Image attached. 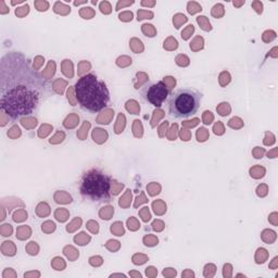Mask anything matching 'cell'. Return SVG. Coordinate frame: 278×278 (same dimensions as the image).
<instances>
[{
	"instance_id": "6da1fadb",
	"label": "cell",
	"mask_w": 278,
	"mask_h": 278,
	"mask_svg": "<svg viewBox=\"0 0 278 278\" xmlns=\"http://www.w3.org/2000/svg\"><path fill=\"white\" fill-rule=\"evenodd\" d=\"M75 91L79 104L90 112H98L104 109L110 100L109 90L105 84L98 81L94 74L81 77L75 86Z\"/></svg>"
},
{
	"instance_id": "7a4b0ae2",
	"label": "cell",
	"mask_w": 278,
	"mask_h": 278,
	"mask_svg": "<svg viewBox=\"0 0 278 278\" xmlns=\"http://www.w3.org/2000/svg\"><path fill=\"white\" fill-rule=\"evenodd\" d=\"M38 102V94L25 85H16L2 92L1 109L12 118L32 113Z\"/></svg>"
},
{
	"instance_id": "3957f363",
	"label": "cell",
	"mask_w": 278,
	"mask_h": 278,
	"mask_svg": "<svg viewBox=\"0 0 278 278\" xmlns=\"http://www.w3.org/2000/svg\"><path fill=\"white\" fill-rule=\"evenodd\" d=\"M111 179L102 171L92 169L83 175L79 184V190L83 197L91 201L103 202L110 200Z\"/></svg>"
},
{
	"instance_id": "277c9868",
	"label": "cell",
	"mask_w": 278,
	"mask_h": 278,
	"mask_svg": "<svg viewBox=\"0 0 278 278\" xmlns=\"http://www.w3.org/2000/svg\"><path fill=\"white\" fill-rule=\"evenodd\" d=\"M202 95L189 88L178 89L169 99V111L176 118H187L197 113Z\"/></svg>"
},
{
	"instance_id": "5b68a950",
	"label": "cell",
	"mask_w": 278,
	"mask_h": 278,
	"mask_svg": "<svg viewBox=\"0 0 278 278\" xmlns=\"http://www.w3.org/2000/svg\"><path fill=\"white\" fill-rule=\"evenodd\" d=\"M143 99L154 107H161L169 95V89L163 81L146 85L141 91Z\"/></svg>"
},
{
	"instance_id": "8992f818",
	"label": "cell",
	"mask_w": 278,
	"mask_h": 278,
	"mask_svg": "<svg viewBox=\"0 0 278 278\" xmlns=\"http://www.w3.org/2000/svg\"><path fill=\"white\" fill-rule=\"evenodd\" d=\"M107 137H108L107 132H104L103 129L96 128L94 131V133H92V138H94V140L97 141V142H99V143H101V142H103V141L107 140Z\"/></svg>"
},
{
	"instance_id": "52a82bcc",
	"label": "cell",
	"mask_w": 278,
	"mask_h": 278,
	"mask_svg": "<svg viewBox=\"0 0 278 278\" xmlns=\"http://www.w3.org/2000/svg\"><path fill=\"white\" fill-rule=\"evenodd\" d=\"M2 253L4 255H14L15 254V247L13 242L6 241L2 244Z\"/></svg>"
},
{
	"instance_id": "ba28073f",
	"label": "cell",
	"mask_w": 278,
	"mask_h": 278,
	"mask_svg": "<svg viewBox=\"0 0 278 278\" xmlns=\"http://www.w3.org/2000/svg\"><path fill=\"white\" fill-rule=\"evenodd\" d=\"M30 228H28V227L22 226V227H20V228L17 229L16 237L19 238V239H25V238L30 237Z\"/></svg>"
},
{
	"instance_id": "9c48e42d",
	"label": "cell",
	"mask_w": 278,
	"mask_h": 278,
	"mask_svg": "<svg viewBox=\"0 0 278 278\" xmlns=\"http://www.w3.org/2000/svg\"><path fill=\"white\" fill-rule=\"evenodd\" d=\"M197 21H198V23L201 25L202 30H212V26H211V24H210L209 20L206 19V16H198Z\"/></svg>"
},
{
	"instance_id": "30bf717a",
	"label": "cell",
	"mask_w": 278,
	"mask_h": 278,
	"mask_svg": "<svg viewBox=\"0 0 278 278\" xmlns=\"http://www.w3.org/2000/svg\"><path fill=\"white\" fill-rule=\"evenodd\" d=\"M212 15L215 17H220L224 15V6L220 3L215 4L212 9Z\"/></svg>"
},
{
	"instance_id": "8fae6325",
	"label": "cell",
	"mask_w": 278,
	"mask_h": 278,
	"mask_svg": "<svg viewBox=\"0 0 278 278\" xmlns=\"http://www.w3.org/2000/svg\"><path fill=\"white\" fill-rule=\"evenodd\" d=\"M131 47H132V49L136 52V53L141 52L143 50V46L141 45V41L138 40V39H136V38H134V39H132L131 40Z\"/></svg>"
},
{
	"instance_id": "7c38bea8",
	"label": "cell",
	"mask_w": 278,
	"mask_h": 278,
	"mask_svg": "<svg viewBox=\"0 0 278 278\" xmlns=\"http://www.w3.org/2000/svg\"><path fill=\"white\" fill-rule=\"evenodd\" d=\"M153 209H154V212H155V213L163 214L165 211H166V206H165L162 201H155V202H153Z\"/></svg>"
},
{
	"instance_id": "4fadbf2b",
	"label": "cell",
	"mask_w": 278,
	"mask_h": 278,
	"mask_svg": "<svg viewBox=\"0 0 278 278\" xmlns=\"http://www.w3.org/2000/svg\"><path fill=\"white\" fill-rule=\"evenodd\" d=\"M177 41H176L175 38H172V37H169V38H167V40L164 43V48L165 49L169 50H173V49H176L177 48Z\"/></svg>"
},
{
	"instance_id": "5bb4252c",
	"label": "cell",
	"mask_w": 278,
	"mask_h": 278,
	"mask_svg": "<svg viewBox=\"0 0 278 278\" xmlns=\"http://www.w3.org/2000/svg\"><path fill=\"white\" fill-rule=\"evenodd\" d=\"M111 231L114 233L116 236H122L124 234V229H123V225L121 223H115L114 225H112L111 227Z\"/></svg>"
},
{
	"instance_id": "9a60e30c",
	"label": "cell",
	"mask_w": 278,
	"mask_h": 278,
	"mask_svg": "<svg viewBox=\"0 0 278 278\" xmlns=\"http://www.w3.org/2000/svg\"><path fill=\"white\" fill-rule=\"evenodd\" d=\"M21 122H22V124H23L25 127H27V128H33V127H35L36 126V124H37L36 118H22Z\"/></svg>"
},
{
	"instance_id": "2e32d148",
	"label": "cell",
	"mask_w": 278,
	"mask_h": 278,
	"mask_svg": "<svg viewBox=\"0 0 278 278\" xmlns=\"http://www.w3.org/2000/svg\"><path fill=\"white\" fill-rule=\"evenodd\" d=\"M112 214H113V208H112V206H108V208H104L100 211L101 218H105V220L111 218Z\"/></svg>"
},
{
	"instance_id": "e0dca14e",
	"label": "cell",
	"mask_w": 278,
	"mask_h": 278,
	"mask_svg": "<svg viewBox=\"0 0 278 278\" xmlns=\"http://www.w3.org/2000/svg\"><path fill=\"white\" fill-rule=\"evenodd\" d=\"M142 32L145 33L147 36H150V37H153L154 35H155V30H154L153 26L150 25V24H145V25H142Z\"/></svg>"
},
{
	"instance_id": "ac0fdd59",
	"label": "cell",
	"mask_w": 278,
	"mask_h": 278,
	"mask_svg": "<svg viewBox=\"0 0 278 278\" xmlns=\"http://www.w3.org/2000/svg\"><path fill=\"white\" fill-rule=\"evenodd\" d=\"M67 216H69L67 211V210H64V209H59L58 211L56 212V217L58 218L60 222H64V220H67Z\"/></svg>"
},
{
	"instance_id": "d6986e66",
	"label": "cell",
	"mask_w": 278,
	"mask_h": 278,
	"mask_svg": "<svg viewBox=\"0 0 278 278\" xmlns=\"http://www.w3.org/2000/svg\"><path fill=\"white\" fill-rule=\"evenodd\" d=\"M118 122V124L116 125V127H115V133L120 134L121 132H123V129H124V126H125V116L123 115V114H120Z\"/></svg>"
},
{
	"instance_id": "ffe728a7",
	"label": "cell",
	"mask_w": 278,
	"mask_h": 278,
	"mask_svg": "<svg viewBox=\"0 0 278 278\" xmlns=\"http://www.w3.org/2000/svg\"><path fill=\"white\" fill-rule=\"evenodd\" d=\"M62 69H63V72H64V74L67 75V76H72L73 75V73L71 72V71H69V69L73 70V64H72V62H70L69 60H65L64 62L62 63Z\"/></svg>"
},
{
	"instance_id": "44dd1931",
	"label": "cell",
	"mask_w": 278,
	"mask_h": 278,
	"mask_svg": "<svg viewBox=\"0 0 278 278\" xmlns=\"http://www.w3.org/2000/svg\"><path fill=\"white\" fill-rule=\"evenodd\" d=\"M143 242H145L146 246H149V247H152V246H155L156 243H158V238L154 237V236H146L145 238H143Z\"/></svg>"
},
{
	"instance_id": "7402d4cb",
	"label": "cell",
	"mask_w": 278,
	"mask_h": 278,
	"mask_svg": "<svg viewBox=\"0 0 278 278\" xmlns=\"http://www.w3.org/2000/svg\"><path fill=\"white\" fill-rule=\"evenodd\" d=\"M132 101V104L133 105H131V103L129 102H127L126 103V109L128 110L129 112H132V113H134V114H138V112H139V105L137 104V102H136V101H134V100H131Z\"/></svg>"
},
{
	"instance_id": "603a6c76",
	"label": "cell",
	"mask_w": 278,
	"mask_h": 278,
	"mask_svg": "<svg viewBox=\"0 0 278 278\" xmlns=\"http://www.w3.org/2000/svg\"><path fill=\"white\" fill-rule=\"evenodd\" d=\"M8 136L11 138H17L21 136V131H20V128L16 126V125H14V126L11 127V129L8 132Z\"/></svg>"
},
{
	"instance_id": "cb8c5ba5",
	"label": "cell",
	"mask_w": 278,
	"mask_h": 278,
	"mask_svg": "<svg viewBox=\"0 0 278 278\" xmlns=\"http://www.w3.org/2000/svg\"><path fill=\"white\" fill-rule=\"evenodd\" d=\"M208 137H209V133H208V131H206V128L198 129V132H197V138H198V140H199V141H204V140H206V139H208Z\"/></svg>"
},
{
	"instance_id": "d4e9b609",
	"label": "cell",
	"mask_w": 278,
	"mask_h": 278,
	"mask_svg": "<svg viewBox=\"0 0 278 278\" xmlns=\"http://www.w3.org/2000/svg\"><path fill=\"white\" fill-rule=\"evenodd\" d=\"M25 218H27V214H26L25 211H23V210H20V211H17L16 213L13 215V220H14L15 222H22V220H24Z\"/></svg>"
},
{
	"instance_id": "484cf974",
	"label": "cell",
	"mask_w": 278,
	"mask_h": 278,
	"mask_svg": "<svg viewBox=\"0 0 278 278\" xmlns=\"http://www.w3.org/2000/svg\"><path fill=\"white\" fill-rule=\"evenodd\" d=\"M176 63L180 67H187L189 64V59L187 58L184 54H179V56L176 58Z\"/></svg>"
},
{
	"instance_id": "4316f807",
	"label": "cell",
	"mask_w": 278,
	"mask_h": 278,
	"mask_svg": "<svg viewBox=\"0 0 278 278\" xmlns=\"http://www.w3.org/2000/svg\"><path fill=\"white\" fill-rule=\"evenodd\" d=\"M95 12L92 11L91 8H83L81 11V15L84 17V19H91L94 16Z\"/></svg>"
},
{
	"instance_id": "83f0119b",
	"label": "cell",
	"mask_w": 278,
	"mask_h": 278,
	"mask_svg": "<svg viewBox=\"0 0 278 278\" xmlns=\"http://www.w3.org/2000/svg\"><path fill=\"white\" fill-rule=\"evenodd\" d=\"M217 111L220 112V115H227V114H229L230 108H229L228 103H220V105L217 108Z\"/></svg>"
},
{
	"instance_id": "f1b7e54d",
	"label": "cell",
	"mask_w": 278,
	"mask_h": 278,
	"mask_svg": "<svg viewBox=\"0 0 278 278\" xmlns=\"http://www.w3.org/2000/svg\"><path fill=\"white\" fill-rule=\"evenodd\" d=\"M229 81H230V75H229V73L223 72L222 74L220 75V85L225 86V85H227Z\"/></svg>"
},
{
	"instance_id": "f546056e",
	"label": "cell",
	"mask_w": 278,
	"mask_h": 278,
	"mask_svg": "<svg viewBox=\"0 0 278 278\" xmlns=\"http://www.w3.org/2000/svg\"><path fill=\"white\" fill-rule=\"evenodd\" d=\"M90 240V238L88 236H86L85 233L79 234V236H76L75 237V241L78 242L79 244H86V242H88Z\"/></svg>"
},
{
	"instance_id": "4dcf8cb0",
	"label": "cell",
	"mask_w": 278,
	"mask_h": 278,
	"mask_svg": "<svg viewBox=\"0 0 278 278\" xmlns=\"http://www.w3.org/2000/svg\"><path fill=\"white\" fill-rule=\"evenodd\" d=\"M28 11H30V6H28V4H25V6L22 7V8H17L16 10H15V14H16L17 16L22 17V16H24V15L27 14Z\"/></svg>"
},
{
	"instance_id": "1f68e13d",
	"label": "cell",
	"mask_w": 278,
	"mask_h": 278,
	"mask_svg": "<svg viewBox=\"0 0 278 278\" xmlns=\"http://www.w3.org/2000/svg\"><path fill=\"white\" fill-rule=\"evenodd\" d=\"M201 6H199L198 3H196V2H189L188 3V11L189 13H191V14H193V13H196L197 11H201Z\"/></svg>"
},
{
	"instance_id": "d6a6232c",
	"label": "cell",
	"mask_w": 278,
	"mask_h": 278,
	"mask_svg": "<svg viewBox=\"0 0 278 278\" xmlns=\"http://www.w3.org/2000/svg\"><path fill=\"white\" fill-rule=\"evenodd\" d=\"M50 131H51V126H49V125H43L40 127V129H39V133H38L39 137H46L50 133Z\"/></svg>"
},
{
	"instance_id": "836d02e7",
	"label": "cell",
	"mask_w": 278,
	"mask_h": 278,
	"mask_svg": "<svg viewBox=\"0 0 278 278\" xmlns=\"http://www.w3.org/2000/svg\"><path fill=\"white\" fill-rule=\"evenodd\" d=\"M127 225H128V228L132 229V230H136V229L139 228V223L135 220L134 217H131L128 220H127Z\"/></svg>"
},
{
	"instance_id": "e575fe53",
	"label": "cell",
	"mask_w": 278,
	"mask_h": 278,
	"mask_svg": "<svg viewBox=\"0 0 278 278\" xmlns=\"http://www.w3.org/2000/svg\"><path fill=\"white\" fill-rule=\"evenodd\" d=\"M56 229V225L52 222H46L45 224H43V230L46 233H51Z\"/></svg>"
},
{
	"instance_id": "d590c367",
	"label": "cell",
	"mask_w": 278,
	"mask_h": 278,
	"mask_svg": "<svg viewBox=\"0 0 278 278\" xmlns=\"http://www.w3.org/2000/svg\"><path fill=\"white\" fill-rule=\"evenodd\" d=\"M2 236H10L12 234V226L10 224H4L1 226Z\"/></svg>"
},
{
	"instance_id": "8d00e7d4",
	"label": "cell",
	"mask_w": 278,
	"mask_h": 278,
	"mask_svg": "<svg viewBox=\"0 0 278 278\" xmlns=\"http://www.w3.org/2000/svg\"><path fill=\"white\" fill-rule=\"evenodd\" d=\"M26 250L28 251L30 254H37V250H38V247H37L36 242H30L27 247H26Z\"/></svg>"
},
{
	"instance_id": "74e56055",
	"label": "cell",
	"mask_w": 278,
	"mask_h": 278,
	"mask_svg": "<svg viewBox=\"0 0 278 278\" xmlns=\"http://www.w3.org/2000/svg\"><path fill=\"white\" fill-rule=\"evenodd\" d=\"M147 259L148 257H145V255H142V254H136V255H134L133 261H134V263L135 264H143L146 261H147Z\"/></svg>"
},
{
	"instance_id": "f35d334b",
	"label": "cell",
	"mask_w": 278,
	"mask_h": 278,
	"mask_svg": "<svg viewBox=\"0 0 278 278\" xmlns=\"http://www.w3.org/2000/svg\"><path fill=\"white\" fill-rule=\"evenodd\" d=\"M177 20H178V22H176L175 25H176V27L178 28V27H180V24L185 23V22L187 21V17L183 14H176L175 17H174V21H177Z\"/></svg>"
},
{
	"instance_id": "ab89813d",
	"label": "cell",
	"mask_w": 278,
	"mask_h": 278,
	"mask_svg": "<svg viewBox=\"0 0 278 278\" xmlns=\"http://www.w3.org/2000/svg\"><path fill=\"white\" fill-rule=\"evenodd\" d=\"M193 30H195V28H193V25H189L188 27H187L186 30H185L184 32L182 33V37L184 39H188L189 37H190V35L193 33Z\"/></svg>"
},
{
	"instance_id": "60d3db41",
	"label": "cell",
	"mask_w": 278,
	"mask_h": 278,
	"mask_svg": "<svg viewBox=\"0 0 278 278\" xmlns=\"http://www.w3.org/2000/svg\"><path fill=\"white\" fill-rule=\"evenodd\" d=\"M35 6H36L37 10L39 11H46L49 7V3L48 2H44V1H36L35 2Z\"/></svg>"
},
{
	"instance_id": "b9f144b4",
	"label": "cell",
	"mask_w": 278,
	"mask_h": 278,
	"mask_svg": "<svg viewBox=\"0 0 278 278\" xmlns=\"http://www.w3.org/2000/svg\"><path fill=\"white\" fill-rule=\"evenodd\" d=\"M152 16H153V13L152 12H148V11H139L138 12V20L152 19Z\"/></svg>"
},
{
	"instance_id": "7bdbcfd3",
	"label": "cell",
	"mask_w": 278,
	"mask_h": 278,
	"mask_svg": "<svg viewBox=\"0 0 278 278\" xmlns=\"http://www.w3.org/2000/svg\"><path fill=\"white\" fill-rule=\"evenodd\" d=\"M100 10H101V12H103V13H110L111 12V6H110L109 2L103 1L100 3Z\"/></svg>"
},
{
	"instance_id": "ee69618b",
	"label": "cell",
	"mask_w": 278,
	"mask_h": 278,
	"mask_svg": "<svg viewBox=\"0 0 278 278\" xmlns=\"http://www.w3.org/2000/svg\"><path fill=\"white\" fill-rule=\"evenodd\" d=\"M214 133H215L216 135H222V134L224 133V127H223V125L220 122H217L215 125H214Z\"/></svg>"
},
{
	"instance_id": "f6af8a7d",
	"label": "cell",
	"mask_w": 278,
	"mask_h": 278,
	"mask_svg": "<svg viewBox=\"0 0 278 278\" xmlns=\"http://www.w3.org/2000/svg\"><path fill=\"white\" fill-rule=\"evenodd\" d=\"M152 227H153L154 230L161 231L163 229V227H164V224H163V222H161V220H154L153 224H152Z\"/></svg>"
},
{
	"instance_id": "bcb514c9",
	"label": "cell",
	"mask_w": 278,
	"mask_h": 278,
	"mask_svg": "<svg viewBox=\"0 0 278 278\" xmlns=\"http://www.w3.org/2000/svg\"><path fill=\"white\" fill-rule=\"evenodd\" d=\"M140 215L142 216V220H145V222L149 220L150 217H151V216H150L149 211H148V208H143L142 210H141V211H140Z\"/></svg>"
},
{
	"instance_id": "7dc6e473",
	"label": "cell",
	"mask_w": 278,
	"mask_h": 278,
	"mask_svg": "<svg viewBox=\"0 0 278 278\" xmlns=\"http://www.w3.org/2000/svg\"><path fill=\"white\" fill-rule=\"evenodd\" d=\"M240 118H231L230 121H229V123H228V125L230 127H233V128H240V127L242 126V125H239V124H237V122L238 121H239Z\"/></svg>"
},
{
	"instance_id": "c3c4849f",
	"label": "cell",
	"mask_w": 278,
	"mask_h": 278,
	"mask_svg": "<svg viewBox=\"0 0 278 278\" xmlns=\"http://www.w3.org/2000/svg\"><path fill=\"white\" fill-rule=\"evenodd\" d=\"M87 126H89V123H85V124H84V126L81 127V132H78V133H77V136H78L79 138H81V140L86 138V135H87V134H86L85 128H86V127H87Z\"/></svg>"
},
{
	"instance_id": "681fc988",
	"label": "cell",
	"mask_w": 278,
	"mask_h": 278,
	"mask_svg": "<svg viewBox=\"0 0 278 278\" xmlns=\"http://www.w3.org/2000/svg\"><path fill=\"white\" fill-rule=\"evenodd\" d=\"M120 19L123 21H131L133 19V13L132 12H124L122 14H120Z\"/></svg>"
},
{
	"instance_id": "f907efd6",
	"label": "cell",
	"mask_w": 278,
	"mask_h": 278,
	"mask_svg": "<svg viewBox=\"0 0 278 278\" xmlns=\"http://www.w3.org/2000/svg\"><path fill=\"white\" fill-rule=\"evenodd\" d=\"M164 83H167L166 87H169V89H172L174 87V85H175V79L173 77H165Z\"/></svg>"
},
{
	"instance_id": "816d5d0a",
	"label": "cell",
	"mask_w": 278,
	"mask_h": 278,
	"mask_svg": "<svg viewBox=\"0 0 278 278\" xmlns=\"http://www.w3.org/2000/svg\"><path fill=\"white\" fill-rule=\"evenodd\" d=\"M203 120H204V123H206V124H210V123H211V121L213 120V115L211 114V112L210 111L204 112Z\"/></svg>"
},
{
	"instance_id": "f5cc1de1",
	"label": "cell",
	"mask_w": 278,
	"mask_h": 278,
	"mask_svg": "<svg viewBox=\"0 0 278 278\" xmlns=\"http://www.w3.org/2000/svg\"><path fill=\"white\" fill-rule=\"evenodd\" d=\"M88 228L92 231V233H98V224L95 222H89L88 223Z\"/></svg>"
},
{
	"instance_id": "db71d44e",
	"label": "cell",
	"mask_w": 278,
	"mask_h": 278,
	"mask_svg": "<svg viewBox=\"0 0 278 278\" xmlns=\"http://www.w3.org/2000/svg\"><path fill=\"white\" fill-rule=\"evenodd\" d=\"M35 60L37 61V62H36V64H35V69H38V67H40L41 64H43V62H44V59L41 58V57H37V58L35 59Z\"/></svg>"
},
{
	"instance_id": "11a10c76",
	"label": "cell",
	"mask_w": 278,
	"mask_h": 278,
	"mask_svg": "<svg viewBox=\"0 0 278 278\" xmlns=\"http://www.w3.org/2000/svg\"><path fill=\"white\" fill-rule=\"evenodd\" d=\"M180 136H182L183 140H189L190 137H191L190 133H188V132H182V135Z\"/></svg>"
},
{
	"instance_id": "9f6ffc18",
	"label": "cell",
	"mask_w": 278,
	"mask_h": 278,
	"mask_svg": "<svg viewBox=\"0 0 278 278\" xmlns=\"http://www.w3.org/2000/svg\"><path fill=\"white\" fill-rule=\"evenodd\" d=\"M132 3H134L133 1H131V2H122V1H120L118 3V6H116V10H120L121 9V7H124V6H129V4H132Z\"/></svg>"
},
{
	"instance_id": "6f0895ef",
	"label": "cell",
	"mask_w": 278,
	"mask_h": 278,
	"mask_svg": "<svg viewBox=\"0 0 278 278\" xmlns=\"http://www.w3.org/2000/svg\"><path fill=\"white\" fill-rule=\"evenodd\" d=\"M156 274V271L154 267H149L147 268V275H149V276H154V275Z\"/></svg>"
},
{
	"instance_id": "680465c9",
	"label": "cell",
	"mask_w": 278,
	"mask_h": 278,
	"mask_svg": "<svg viewBox=\"0 0 278 278\" xmlns=\"http://www.w3.org/2000/svg\"><path fill=\"white\" fill-rule=\"evenodd\" d=\"M253 7H257V12H262V8H263V6H262V3L261 2H259V1H255V2H253V4H252Z\"/></svg>"
},
{
	"instance_id": "91938a15",
	"label": "cell",
	"mask_w": 278,
	"mask_h": 278,
	"mask_svg": "<svg viewBox=\"0 0 278 278\" xmlns=\"http://www.w3.org/2000/svg\"><path fill=\"white\" fill-rule=\"evenodd\" d=\"M141 4H142V6H150V7H152V6H154V1H151V2L142 1V2H141Z\"/></svg>"
},
{
	"instance_id": "94428289",
	"label": "cell",
	"mask_w": 278,
	"mask_h": 278,
	"mask_svg": "<svg viewBox=\"0 0 278 278\" xmlns=\"http://www.w3.org/2000/svg\"><path fill=\"white\" fill-rule=\"evenodd\" d=\"M1 6H2V10H1V13H2V14H3V13H7V12H8L9 10H7V8H6V6H4V2H3V1H1Z\"/></svg>"
},
{
	"instance_id": "6125c7cd",
	"label": "cell",
	"mask_w": 278,
	"mask_h": 278,
	"mask_svg": "<svg viewBox=\"0 0 278 278\" xmlns=\"http://www.w3.org/2000/svg\"><path fill=\"white\" fill-rule=\"evenodd\" d=\"M131 275H132V276H138V277H140V276H141V275L139 274V273H136V272H132V273H131Z\"/></svg>"
},
{
	"instance_id": "be15d7a7",
	"label": "cell",
	"mask_w": 278,
	"mask_h": 278,
	"mask_svg": "<svg viewBox=\"0 0 278 278\" xmlns=\"http://www.w3.org/2000/svg\"><path fill=\"white\" fill-rule=\"evenodd\" d=\"M243 3H244V1H241V2H234V6L239 7V6H241V4H243Z\"/></svg>"
}]
</instances>
